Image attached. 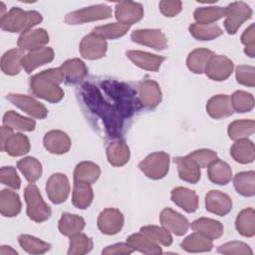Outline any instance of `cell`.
Returning a JSON list of instances; mask_svg holds the SVG:
<instances>
[{
  "mask_svg": "<svg viewBox=\"0 0 255 255\" xmlns=\"http://www.w3.org/2000/svg\"><path fill=\"white\" fill-rule=\"evenodd\" d=\"M107 41L93 33L86 35L80 43V53L83 58L88 60L103 58L107 53Z\"/></svg>",
  "mask_w": 255,
  "mask_h": 255,
  "instance_id": "obj_13",
  "label": "cell"
},
{
  "mask_svg": "<svg viewBox=\"0 0 255 255\" xmlns=\"http://www.w3.org/2000/svg\"><path fill=\"white\" fill-rule=\"evenodd\" d=\"M42 15L37 11H24L19 7H12L0 19L1 29L10 33H24L31 30L42 21Z\"/></svg>",
  "mask_w": 255,
  "mask_h": 255,
  "instance_id": "obj_3",
  "label": "cell"
},
{
  "mask_svg": "<svg viewBox=\"0 0 255 255\" xmlns=\"http://www.w3.org/2000/svg\"><path fill=\"white\" fill-rule=\"evenodd\" d=\"M233 67V62L229 58L222 55H213L208 61L204 73L209 79L221 82L229 78Z\"/></svg>",
  "mask_w": 255,
  "mask_h": 255,
  "instance_id": "obj_11",
  "label": "cell"
},
{
  "mask_svg": "<svg viewBox=\"0 0 255 255\" xmlns=\"http://www.w3.org/2000/svg\"><path fill=\"white\" fill-rule=\"evenodd\" d=\"M24 57V51L21 49H11L4 53L1 58V70L4 74L14 76L19 74L22 68V58Z\"/></svg>",
  "mask_w": 255,
  "mask_h": 255,
  "instance_id": "obj_34",
  "label": "cell"
},
{
  "mask_svg": "<svg viewBox=\"0 0 255 255\" xmlns=\"http://www.w3.org/2000/svg\"><path fill=\"white\" fill-rule=\"evenodd\" d=\"M189 157H191L201 168L208 167L212 162H214L217 159V153L211 149L207 148H201L192 151L188 154Z\"/></svg>",
  "mask_w": 255,
  "mask_h": 255,
  "instance_id": "obj_52",
  "label": "cell"
},
{
  "mask_svg": "<svg viewBox=\"0 0 255 255\" xmlns=\"http://www.w3.org/2000/svg\"><path fill=\"white\" fill-rule=\"evenodd\" d=\"M241 42L245 45L244 52L250 58H254L255 56V30L254 24H251L242 34Z\"/></svg>",
  "mask_w": 255,
  "mask_h": 255,
  "instance_id": "obj_55",
  "label": "cell"
},
{
  "mask_svg": "<svg viewBox=\"0 0 255 255\" xmlns=\"http://www.w3.org/2000/svg\"><path fill=\"white\" fill-rule=\"evenodd\" d=\"M6 99L14 106L35 119H45L48 115L46 107L34 98L21 94H8Z\"/></svg>",
  "mask_w": 255,
  "mask_h": 255,
  "instance_id": "obj_9",
  "label": "cell"
},
{
  "mask_svg": "<svg viewBox=\"0 0 255 255\" xmlns=\"http://www.w3.org/2000/svg\"><path fill=\"white\" fill-rule=\"evenodd\" d=\"M134 250L133 248L128 245L127 242L126 243H116L114 245H110L107 246L104 250H103V254L105 255H114V254H120V255H128L132 253Z\"/></svg>",
  "mask_w": 255,
  "mask_h": 255,
  "instance_id": "obj_57",
  "label": "cell"
},
{
  "mask_svg": "<svg viewBox=\"0 0 255 255\" xmlns=\"http://www.w3.org/2000/svg\"><path fill=\"white\" fill-rule=\"evenodd\" d=\"M85 225V220L81 216L64 212L59 220L58 228L63 235L71 237L78 233H81Z\"/></svg>",
  "mask_w": 255,
  "mask_h": 255,
  "instance_id": "obj_33",
  "label": "cell"
},
{
  "mask_svg": "<svg viewBox=\"0 0 255 255\" xmlns=\"http://www.w3.org/2000/svg\"><path fill=\"white\" fill-rule=\"evenodd\" d=\"M255 129L253 120H237L228 126V135L233 140L243 139L250 136Z\"/></svg>",
  "mask_w": 255,
  "mask_h": 255,
  "instance_id": "obj_44",
  "label": "cell"
},
{
  "mask_svg": "<svg viewBox=\"0 0 255 255\" xmlns=\"http://www.w3.org/2000/svg\"><path fill=\"white\" fill-rule=\"evenodd\" d=\"M127 56L138 68L151 72H156L160 68L162 62L165 60V58L162 56L137 50L128 51Z\"/></svg>",
  "mask_w": 255,
  "mask_h": 255,
  "instance_id": "obj_21",
  "label": "cell"
},
{
  "mask_svg": "<svg viewBox=\"0 0 255 255\" xmlns=\"http://www.w3.org/2000/svg\"><path fill=\"white\" fill-rule=\"evenodd\" d=\"M124 221V215L119 209L106 208L98 217V227L104 234L115 235L122 230Z\"/></svg>",
  "mask_w": 255,
  "mask_h": 255,
  "instance_id": "obj_12",
  "label": "cell"
},
{
  "mask_svg": "<svg viewBox=\"0 0 255 255\" xmlns=\"http://www.w3.org/2000/svg\"><path fill=\"white\" fill-rule=\"evenodd\" d=\"M49 42V35L45 29H31L21 35L18 38L17 45L19 49L23 51H32L44 47Z\"/></svg>",
  "mask_w": 255,
  "mask_h": 255,
  "instance_id": "obj_19",
  "label": "cell"
},
{
  "mask_svg": "<svg viewBox=\"0 0 255 255\" xmlns=\"http://www.w3.org/2000/svg\"><path fill=\"white\" fill-rule=\"evenodd\" d=\"M0 181L13 189H19L21 186V179L13 166H3L0 170Z\"/></svg>",
  "mask_w": 255,
  "mask_h": 255,
  "instance_id": "obj_53",
  "label": "cell"
},
{
  "mask_svg": "<svg viewBox=\"0 0 255 255\" xmlns=\"http://www.w3.org/2000/svg\"><path fill=\"white\" fill-rule=\"evenodd\" d=\"M17 251L10 246L2 245L0 248V255H17Z\"/></svg>",
  "mask_w": 255,
  "mask_h": 255,
  "instance_id": "obj_58",
  "label": "cell"
},
{
  "mask_svg": "<svg viewBox=\"0 0 255 255\" xmlns=\"http://www.w3.org/2000/svg\"><path fill=\"white\" fill-rule=\"evenodd\" d=\"M139 231L151 242L157 245L169 246L172 243V237L170 233L163 227L156 225H146L142 226Z\"/></svg>",
  "mask_w": 255,
  "mask_h": 255,
  "instance_id": "obj_45",
  "label": "cell"
},
{
  "mask_svg": "<svg viewBox=\"0 0 255 255\" xmlns=\"http://www.w3.org/2000/svg\"><path fill=\"white\" fill-rule=\"evenodd\" d=\"M230 154L239 163H250L255 158L254 143L247 138L235 140L230 148Z\"/></svg>",
  "mask_w": 255,
  "mask_h": 255,
  "instance_id": "obj_30",
  "label": "cell"
},
{
  "mask_svg": "<svg viewBox=\"0 0 255 255\" xmlns=\"http://www.w3.org/2000/svg\"><path fill=\"white\" fill-rule=\"evenodd\" d=\"M169 158V154L164 151L152 152L138 163V168L150 179H161L168 172Z\"/></svg>",
  "mask_w": 255,
  "mask_h": 255,
  "instance_id": "obj_5",
  "label": "cell"
},
{
  "mask_svg": "<svg viewBox=\"0 0 255 255\" xmlns=\"http://www.w3.org/2000/svg\"><path fill=\"white\" fill-rule=\"evenodd\" d=\"M191 228L211 240L218 239L223 234V225L214 219L200 217L191 223Z\"/></svg>",
  "mask_w": 255,
  "mask_h": 255,
  "instance_id": "obj_31",
  "label": "cell"
},
{
  "mask_svg": "<svg viewBox=\"0 0 255 255\" xmlns=\"http://www.w3.org/2000/svg\"><path fill=\"white\" fill-rule=\"evenodd\" d=\"M1 150L6 151L11 156H21L30 150L29 138L21 132H12L3 144Z\"/></svg>",
  "mask_w": 255,
  "mask_h": 255,
  "instance_id": "obj_27",
  "label": "cell"
},
{
  "mask_svg": "<svg viewBox=\"0 0 255 255\" xmlns=\"http://www.w3.org/2000/svg\"><path fill=\"white\" fill-rule=\"evenodd\" d=\"M181 248L190 253H198V252H207L210 251L213 247L212 240L208 237L204 236L199 232H194L188 235L180 244Z\"/></svg>",
  "mask_w": 255,
  "mask_h": 255,
  "instance_id": "obj_32",
  "label": "cell"
},
{
  "mask_svg": "<svg viewBox=\"0 0 255 255\" xmlns=\"http://www.w3.org/2000/svg\"><path fill=\"white\" fill-rule=\"evenodd\" d=\"M60 68L64 74L65 81L68 84L73 85L82 82L88 73L86 64L78 58L69 59L65 61Z\"/></svg>",
  "mask_w": 255,
  "mask_h": 255,
  "instance_id": "obj_25",
  "label": "cell"
},
{
  "mask_svg": "<svg viewBox=\"0 0 255 255\" xmlns=\"http://www.w3.org/2000/svg\"><path fill=\"white\" fill-rule=\"evenodd\" d=\"M179 178L189 183H196L200 179L199 165L188 155L174 157Z\"/></svg>",
  "mask_w": 255,
  "mask_h": 255,
  "instance_id": "obj_24",
  "label": "cell"
},
{
  "mask_svg": "<svg viewBox=\"0 0 255 255\" xmlns=\"http://www.w3.org/2000/svg\"><path fill=\"white\" fill-rule=\"evenodd\" d=\"M17 167L30 183L37 181L42 174L41 162L32 156H27L20 159L17 162Z\"/></svg>",
  "mask_w": 255,
  "mask_h": 255,
  "instance_id": "obj_41",
  "label": "cell"
},
{
  "mask_svg": "<svg viewBox=\"0 0 255 255\" xmlns=\"http://www.w3.org/2000/svg\"><path fill=\"white\" fill-rule=\"evenodd\" d=\"M130 38L133 42L156 51H161L167 47V39L158 29H138L131 33Z\"/></svg>",
  "mask_w": 255,
  "mask_h": 255,
  "instance_id": "obj_10",
  "label": "cell"
},
{
  "mask_svg": "<svg viewBox=\"0 0 255 255\" xmlns=\"http://www.w3.org/2000/svg\"><path fill=\"white\" fill-rule=\"evenodd\" d=\"M100 87L106 96L99 87L85 83L81 89L82 98L87 107L102 119L109 135L119 138L125 120L140 108V102L135 97L134 90L124 83L103 81Z\"/></svg>",
  "mask_w": 255,
  "mask_h": 255,
  "instance_id": "obj_1",
  "label": "cell"
},
{
  "mask_svg": "<svg viewBox=\"0 0 255 255\" xmlns=\"http://www.w3.org/2000/svg\"><path fill=\"white\" fill-rule=\"evenodd\" d=\"M115 16L119 23L131 26L142 19L143 8L141 4L136 2L121 1L116 4Z\"/></svg>",
  "mask_w": 255,
  "mask_h": 255,
  "instance_id": "obj_15",
  "label": "cell"
},
{
  "mask_svg": "<svg viewBox=\"0 0 255 255\" xmlns=\"http://www.w3.org/2000/svg\"><path fill=\"white\" fill-rule=\"evenodd\" d=\"M213 55L214 53L208 49H203V48L195 49L192 52H190L187 57V60H186L187 68L195 74H202L205 71L208 61Z\"/></svg>",
  "mask_w": 255,
  "mask_h": 255,
  "instance_id": "obj_35",
  "label": "cell"
},
{
  "mask_svg": "<svg viewBox=\"0 0 255 255\" xmlns=\"http://www.w3.org/2000/svg\"><path fill=\"white\" fill-rule=\"evenodd\" d=\"M3 126L12 130L32 131L35 129L36 123L30 118H25L14 111H8L3 117Z\"/></svg>",
  "mask_w": 255,
  "mask_h": 255,
  "instance_id": "obj_36",
  "label": "cell"
},
{
  "mask_svg": "<svg viewBox=\"0 0 255 255\" xmlns=\"http://www.w3.org/2000/svg\"><path fill=\"white\" fill-rule=\"evenodd\" d=\"M236 191L242 196H253L255 194V173L254 171H242L237 173L233 179Z\"/></svg>",
  "mask_w": 255,
  "mask_h": 255,
  "instance_id": "obj_43",
  "label": "cell"
},
{
  "mask_svg": "<svg viewBox=\"0 0 255 255\" xmlns=\"http://www.w3.org/2000/svg\"><path fill=\"white\" fill-rule=\"evenodd\" d=\"M101 175V168L92 161H82L74 170V181L95 183Z\"/></svg>",
  "mask_w": 255,
  "mask_h": 255,
  "instance_id": "obj_37",
  "label": "cell"
},
{
  "mask_svg": "<svg viewBox=\"0 0 255 255\" xmlns=\"http://www.w3.org/2000/svg\"><path fill=\"white\" fill-rule=\"evenodd\" d=\"M43 142L45 148L55 154L66 153L71 147V139L69 135L58 129L48 131L43 138Z\"/></svg>",
  "mask_w": 255,
  "mask_h": 255,
  "instance_id": "obj_20",
  "label": "cell"
},
{
  "mask_svg": "<svg viewBox=\"0 0 255 255\" xmlns=\"http://www.w3.org/2000/svg\"><path fill=\"white\" fill-rule=\"evenodd\" d=\"M61 68L44 70L30 79V90L38 98L50 103H58L64 98L60 84L64 81Z\"/></svg>",
  "mask_w": 255,
  "mask_h": 255,
  "instance_id": "obj_2",
  "label": "cell"
},
{
  "mask_svg": "<svg viewBox=\"0 0 255 255\" xmlns=\"http://www.w3.org/2000/svg\"><path fill=\"white\" fill-rule=\"evenodd\" d=\"M129 25H125L122 23H111L107 25L98 26L93 29L92 33L103 38V39H117L121 38L127 34L129 30Z\"/></svg>",
  "mask_w": 255,
  "mask_h": 255,
  "instance_id": "obj_47",
  "label": "cell"
},
{
  "mask_svg": "<svg viewBox=\"0 0 255 255\" xmlns=\"http://www.w3.org/2000/svg\"><path fill=\"white\" fill-rule=\"evenodd\" d=\"M217 251L222 254L229 255H252L253 251L251 248L243 242L240 241H231L220 245L217 248Z\"/></svg>",
  "mask_w": 255,
  "mask_h": 255,
  "instance_id": "obj_51",
  "label": "cell"
},
{
  "mask_svg": "<svg viewBox=\"0 0 255 255\" xmlns=\"http://www.w3.org/2000/svg\"><path fill=\"white\" fill-rule=\"evenodd\" d=\"M205 208L207 211L224 216L228 214L232 209V200L224 192L219 190H210L205 195Z\"/></svg>",
  "mask_w": 255,
  "mask_h": 255,
  "instance_id": "obj_17",
  "label": "cell"
},
{
  "mask_svg": "<svg viewBox=\"0 0 255 255\" xmlns=\"http://www.w3.org/2000/svg\"><path fill=\"white\" fill-rule=\"evenodd\" d=\"M112 16V8L106 4H98L73 11L65 17V22L70 25H79L87 22L108 19Z\"/></svg>",
  "mask_w": 255,
  "mask_h": 255,
  "instance_id": "obj_6",
  "label": "cell"
},
{
  "mask_svg": "<svg viewBox=\"0 0 255 255\" xmlns=\"http://www.w3.org/2000/svg\"><path fill=\"white\" fill-rule=\"evenodd\" d=\"M138 100L141 106L147 109H154L161 102V91L159 85L152 80H145L139 83Z\"/></svg>",
  "mask_w": 255,
  "mask_h": 255,
  "instance_id": "obj_18",
  "label": "cell"
},
{
  "mask_svg": "<svg viewBox=\"0 0 255 255\" xmlns=\"http://www.w3.org/2000/svg\"><path fill=\"white\" fill-rule=\"evenodd\" d=\"M159 221L163 228L176 236L184 235L189 228L188 220L171 208H164L160 212Z\"/></svg>",
  "mask_w": 255,
  "mask_h": 255,
  "instance_id": "obj_14",
  "label": "cell"
},
{
  "mask_svg": "<svg viewBox=\"0 0 255 255\" xmlns=\"http://www.w3.org/2000/svg\"><path fill=\"white\" fill-rule=\"evenodd\" d=\"M233 111L237 113H248L254 108V98L250 93L236 91L230 98Z\"/></svg>",
  "mask_w": 255,
  "mask_h": 255,
  "instance_id": "obj_50",
  "label": "cell"
},
{
  "mask_svg": "<svg viewBox=\"0 0 255 255\" xmlns=\"http://www.w3.org/2000/svg\"><path fill=\"white\" fill-rule=\"evenodd\" d=\"M28 217L38 223L44 222L51 216L50 206L43 200L42 195L34 183H30L24 190Z\"/></svg>",
  "mask_w": 255,
  "mask_h": 255,
  "instance_id": "obj_4",
  "label": "cell"
},
{
  "mask_svg": "<svg viewBox=\"0 0 255 255\" xmlns=\"http://www.w3.org/2000/svg\"><path fill=\"white\" fill-rule=\"evenodd\" d=\"M189 33L193 38L199 41H210L223 34L222 29L216 24H198L189 26Z\"/></svg>",
  "mask_w": 255,
  "mask_h": 255,
  "instance_id": "obj_42",
  "label": "cell"
},
{
  "mask_svg": "<svg viewBox=\"0 0 255 255\" xmlns=\"http://www.w3.org/2000/svg\"><path fill=\"white\" fill-rule=\"evenodd\" d=\"M170 197L173 203L188 213L194 212L198 208V196L189 188L182 186L175 187L171 190Z\"/></svg>",
  "mask_w": 255,
  "mask_h": 255,
  "instance_id": "obj_22",
  "label": "cell"
},
{
  "mask_svg": "<svg viewBox=\"0 0 255 255\" xmlns=\"http://www.w3.org/2000/svg\"><path fill=\"white\" fill-rule=\"evenodd\" d=\"M208 177L215 184L225 185L232 178L231 167L225 161L217 158L208 166Z\"/></svg>",
  "mask_w": 255,
  "mask_h": 255,
  "instance_id": "obj_38",
  "label": "cell"
},
{
  "mask_svg": "<svg viewBox=\"0 0 255 255\" xmlns=\"http://www.w3.org/2000/svg\"><path fill=\"white\" fill-rule=\"evenodd\" d=\"M21 200L19 195L8 188L0 192V212L4 217H14L21 211Z\"/></svg>",
  "mask_w": 255,
  "mask_h": 255,
  "instance_id": "obj_28",
  "label": "cell"
},
{
  "mask_svg": "<svg viewBox=\"0 0 255 255\" xmlns=\"http://www.w3.org/2000/svg\"><path fill=\"white\" fill-rule=\"evenodd\" d=\"M54 59V51L50 47H42L39 49H35L29 51L22 58L21 64L22 68L26 71V73H32L34 70L52 62Z\"/></svg>",
  "mask_w": 255,
  "mask_h": 255,
  "instance_id": "obj_16",
  "label": "cell"
},
{
  "mask_svg": "<svg viewBox=\"0 0 255 255\" xmlns=\"http://www.w3.org/2000/svg\"><path fill=\"white\" fill-rule=\"evenodd\" d=\"M21 248L30 254H43L50 250L51 245L35 236L22 234L19 236Z\"/></svg>",
  "mask_w": 255,
  "mask_h": 255,
  "instance_id": "obj_48",
  "label": "cell"
},
{
  "mask_svg": "<svg viewBox=\"0 0 255 255\" xmlns=\"http://www.w3.org/2000/svg\"><path fill=\"white\" fill-rule=\"evenodd\" d=\"M93 249V240L86 234L78 233L71 236L68 254L69 255H84Z\"/></svg>",
  "mask_w": 255,
  "mask_h": 255,
  "instance_id": "obj_49",
  "label": "cell"
},
{
  "mask_svg": "<svg viewBox=\"0 0 255 255\" xmlns=\"http://www.w3.org/2000/svg\"><path fill=\"white\" fill-rule=\"evenodd\" d=\"M235 227L239 234L244 237H253L255 235V211L253 208H245L239 212L236 217Z\"/></svg>",
  "mask_w": 255,
  "mask_h": 255,
  "instance_id": "obj_39",
  "label": "cell"
},
{
  "mask_svg": "<svg viewBox=\"0 0 255 255\" xmlns=\"http://www.w3.org/2000/svg\"><path fill=\"white\" fill-rule=\"evenodd\" d=\"M127 243L130 245L134 251L137 250L143 254L156 255L162 252L161 247H159V245L151 242L148 238H146L140 232L134 233L128 236L127 239Z\"/></svg>",
  "mask_w": 255,
  "mask_h": 255,
  "instance_id": "obj_40",
  "label": "cell"
},
{
  "mask_svg": "<svg viewBox=\"0 0 255 255\" xmlns=\"http://www.w3.org/2000/svg\"><path fill=\"white\" fill-rule=\"evenodd\" d=\"M92 184L82 181H75L72 193V203L79 209L88 208L94 199Z\"/></svg>",
  "mask_w": 255,
  "mask_h": 255,
  "instance_id": "obj_29",
  "label": "cell"
},
{
  "mask_svg": "<svg viewBox=\"0 0 255 255\" xmlns=\"http://www.w3.org/2000/svg\"><path fill=\"white\" fill-rule=\"evenodd\" d=\"M236 80L240 85L253 88L255 86V69L251 66L240 65L236 68Z\"/></svg>",
  "mask_w": 255,
  "mask_h": 255,
  "instance_id": "obj_54",
  "label": "cell"
},
{
  "mask_svg": "<svg viewBox=\"0 0 255 255\" xmlns=\"http://www.w3.org/2000/svg\"><path fill=\"white\" fill-rule=\"evenodd\" d=\"M71 186L68 177L64 173H54L47 180L46 192L49 199L55 203L60 204L66 201L70 194Z\"/></svg>",
  "mask_w": 255,
  "mask_h": 255,
  "instance_id": "obj_8",
  "label": "cell"
},
{
  "mask_svg": "<svg viewBox=\"0 0 255 255\" xmlns=\"http://www.w3.org/2000/svg\"><path fill=\"white\" fill-rule=\"evenodd\" d=\"M129 147L121 139L113 140L107 146L108 161L113 166L120 167L125 165L129 160Z\"/></svg>",
  "mask_w": 255,
  "mask_h": 255,
  "instance_id": "obj_26",
  "label": "cell"
},
{
  "mask_svg": "<svg viewBox=\"0 0 255 255\" xmlns=\"http://www.w3.org/2000/svg\"><path fill=\"white\" fill-rule=\"evenodd\" d=\"M252 16V9L244 2H232L225 8L224 27L228 34L237 32L239 27Z\"/></svg>",
  "mask_w": 255,
  "mask_h": 255,
  "instance_id": "obj_7",
  "label": "cell"
},
{
  "mask_svg": "<svg viewBox=\"0 0 255 255\" xmlns=\"http://www.w3.org/2000/svg\"><path fill=\"white\" fill-rule=\"evenodd\" d=\"M193 16L198 24H213L225 17V8L219 6L200 7L194 11Z\"/></svg>",
  "mask_w": 255,
  "mask_h": 255,
  "instance_id": "obj_46",
  "label": "cell"
},
{
  "mask_svg": "<svg viewBox=\"0 0 255 255\" xmlns=\"http://www.w3.org/2000/svg\"><path fill=\"white\" fill-rule=\"evenodd\" d=\"M159 10L165 17H174L182 9V3L180 1H168L162 0L159 2Z\"/></svg>",
  "mask_w": 255,
  "mask_h": 255,
  "instance_id": "obj_56",
  "label": "cell"
},
{
  "mask_svg": "<svg viewBox=\"0 0 255 255\" xmlns=\"http://www.w3.org/2000/svg\"><path fill=\"white\" fill-rule=\"evenodd\" d=\"M208 115L215 119L220 120L230 117L233 114L230 97L227 95H216L209 99L206 105Z\"/></svg>",
  "mask_w": 255,
  "mask_h": 255,
  "instance_id": "obj_23",
  "label": "cell"
}]
</instances>
